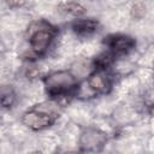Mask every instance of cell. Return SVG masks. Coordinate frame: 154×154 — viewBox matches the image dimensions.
Here are the masks:
<instances>
[{"label": "cell", "instance_id": "3", "mask_svg": "<svg viewBox=\"0 0 154 154\" xmlns=\"http://www.w3.org/2000/svg\"><path fill=\"white\" fill-rule=\"evenodd\" d=\"M53 30L49 26H42L38 29H35L32 34L30 35L29 42L31 49L36 54H42L47 51L48 46L51 45V41L53 38Z\"/></svg>", "mask_w": 154, "mask_h": 154}, {"label": "cell", "instance_id": "14", "mask_svg": "<svg viewBox=\"0 0 154 154\" xmlns=\"http://www.w3.org/2000/svg\"><path fill=\"white\" fill-rule=\"evenodd\" d=\"M150 111H152V113H153V114H154V105H153V106H152V108H150Z\"/></svg>", "mask_w": 154, "mask_h": 154}, {"label": "cell", "instance_id": "10", "mask_svg": "<svg viewBox=\"0 0 154 154\" xmlns=\"http://www.w3.org/2000/svg\"><path fill=\"white\" fill-rule=\"evenodd\" d=\"M14 102V93L11 88H2L1 90V105L4 107H11Z\"/></svg>", "mask_w": 154, "mask_h": 154}, {"label": "cell", "instance_id": "7", "mask_svg": "<svg viewBox=\"0 0 154 154\" xmlns=\"http://www.w3.org/2000/svg\"><path fill=\"white\" fill-rule=\"evenodd\" d=\"M99 23L94 19H77L72 23V30L79 36H89L97 30Z\"/></svg>", "mask_w": 154, "mask_h": 154}, {"label": "cell", "instance_id": "4", "mask_svg": "<svg viewBox=\"0 0 154 154\" xmlns=\"http://www.w3.org/2000/svg\"><path fill=\"white\" fill-rule=\"evenodd\" d=\"M54 119H55V117L34 108L32 111H29L23 114L22 122L25 126H28L32 130H42V129H46L49 125H52Z\"/></svg>", "mask_w": 154, "mask_h": 154}, {"label": "cell", "instance_id": "2", "mask_svg": "<svg viewBox=\"0 0 154 154\" xmlns=\"http://www.w3.org/2000/svg\"><path fill=\"white\" fill-rule=\"evenodd\" d=\"M107 136L96 128H87L79 137V146L84 152H99L106 144Z\"/></svg>", "mask_w": 154, "mask_h": 154}, {"label": "cell", "instance_id": "1", "mask_svg": "<svg viewBox=\"0 0 154 154\" xmlns=\"http://www.w3.org/2000/svg\"><path fill=\"white\" fill-rule=\"evenodd\" d=\"M76 77L69 71H55L45 78L47 91L52 96H60L69 93L76 85Z\"/></svg>", "mask_w": 154, "mask_h": 154}, {"label": "cell", "instance_id": "6", "mask_svg": "<svg viewBox=\"0 0 154 154\" xmlns=\"http://www.w3.org/2000/svg\"><path fill=\"white\" fill-rule=\"evenodd\" d=\"M88 87L93 90V93H106L109 89V79L102 70H96L89 76Z\"/></svg>", "mask_w": 154, "mask_h": 154}, {"label": "cell", "instance_id": "8", "mask_svg": "<svg viewBox=\"0 0 154 154\" xmlns=\"http://www.w3.org/2000/svg\"><path fill=\"white\" fill-rule=\"evenodd\" d=\"M59 11L61 13H65V14H71V16H82L85 13V10L82 5H79L78 2H75V1H67V2H64L61 5H59Z\"/></svg>", "mask_w": 154, "mask_h": 154}, {"label": "cell", "instance_id": "12", "mask_svg": "<svg viewBox=\"0 0 154 154\" xmlns=\"http://www.w3.org/2000/svg\"><path fill=\"white\" fill-rule=\"evenodd\" d=\"M146 14V6L141 2H137L132 7H131V17L135 18V19H141L143 18Z\"/></svg>", "mask_w": 154, "mask_h": 154}, {"label": "cell", "instance_id": "5", "mask_svg": "<svg viewBox=\"0 0 154 154\" xmlns=\"http://www.w3.org/2000/svg\"><path fill=\"white\" fill-rule=\"evenodd\" d=\"M106 45L111 48L113 53H128L135 48V40L128 35H112L106 38Z\"/></svg>", "mask_w": 154, "mask_h": 154}, {"label": "cell", "instance_id": "13", "mask_svg": "<svg viewBox=\"0 0 154 154\" xmlns=\"http://www.w3.org/2000/svg\"><path fill=\"white\" fill-rule=\"evenodd\" d=\"M6 1L11 7H19L25 2V0H6Z\"/></svg>", "mask_w": 154, "mask_h": 154}, {"label": "cell", "instance_id": "11", "mask_svg": "<svg viewBox=\"0 0 154 154\" xmlns=\"http://www.w3.org/2000/svg\"><path fill=\"white\" fill-rule=\"evenodd\" d=\"M111 63H112V54L109 53H102L95 59V66L97 70L106 69Z\"/></svg>", "mask_w": 154, "mask_h": 154}, {"label": "cell", "instance_id": "9", "mask_svg": "<svg viewBox=\"0 0 154 154\" xmlns=\"http://www.w3.org/2000/svg\"><path fill=\"white\" fill-rule=\"evenodd\" d=\"M35 109L45 112V113L51 114L53 117H57L58 112H59V105L57 102H53V101H46V102H42V103L37 105L35 107Z\"/></svg>", "mask_w": 154, "mask_h": 154}]
</instances>
